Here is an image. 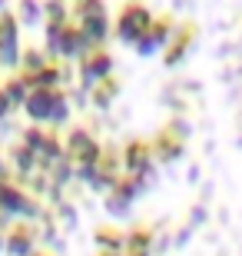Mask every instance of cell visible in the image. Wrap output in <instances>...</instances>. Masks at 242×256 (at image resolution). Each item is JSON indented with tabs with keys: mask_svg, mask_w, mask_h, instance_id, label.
Returning a JSON list of instances; mask_svg holds the SVG:
<instances>
[{
	"mask_svg": "<svg viewBox=\"0 0 242 256\" xmlns=\"http://www.w3.org/2000/svg\"><path fill=\"white\" fill-rule=\"evenodd\" d=\"M20 110L30 116V124L60 126V124H66V116H70V100H66L63 86H56V90L30 86V94H27V100H23Z\"/></svg>",
	"mask_w": 242,
	"mask_h": 256,
	"instance_id": "6da1fadb",
	"label": "cell"
},
{
	"mask_svg": "<svg viewBox=\"0 0 242 256\" xmlns=\"http://www.w3.org/2000/svg\"><path fill=\"white\" fill-rule=\"evenodd\" d=\"M196 40H199V24L196 20H176V27L169 34L166 47L159 50V57H163V66L166 70H176L189 60V54L196 50Z\"/></svg>",
	"mask_w": 242,
	"mask_h": 256,
	"instance_id": "7a4b0ae2",
	"label": "cell"
},
{
	"mask_svg": "<svg viewBox=\"0 0 242 256\" xmlns=\"http://www.w3.org/2000/svg\"><path fill=\"white\" fill-rule=\"evenodd\" d=\"M149 20H153V10H149L143 0H126L120 7V14H116V24L110 27V37H116L120 44L133 47L136 37L149 27Z\"/></svg>",
	"mask_w": 242,
	"mask_h": 256,
	"instance_id": "3957f363",
	"label": "cell"
},
{
	"mask_svg": "<svg viewBox=\"0 0 242 256\" xmlns=\"http://www.w3.org/2000/svg\"><path fill=\"white\" fill-rule=\"evenodd\" d=\"M186 124H179V120H169L156 130V136L149 140V150H153V160L159 163H176L183 160V153H186Z\"/></svg>",
	"mask_w": 242,
	"mask_h": 256,
	"instance_id": "277c9868",
	"label": "cell"
},
{
	"mask_svg": "<svg viewBox=\"0 0 242 256\" xmlns=\"http://www.w3.org/2000/svg\"><path fill=\"white\" fill-rule=\"evenodd\" d=\"M173 27H176V17H173L169 10H163V14H153L149 27L143 30L140 37H136L133 50H136L140 57H156L159 50L166 47V40H169V34H173Z\"/></svg>",
	"mask_w": 242,
	"mask_h": 256,
	"instance_id": "5b68a950",
	"label": "cell"
},
{
	"mask_svg": "<svg viewBox=\"0 0 242 256\" xmlns=\"http://www.w3.org/2000/svg\"><path fill=\"white\" fill-rule=\"evenodd\" d=\"M0 213L13 216V220H33L37 216V203L23 193V186H17L7 176H0Z\"/></svg>",
	"mask_w": 242,
	"mask_h": 256,
	"instance_id": "8992f818",
	"label": "cell"
},
{
	"mask_svg": "<svg viewBox=\"0 0 242 256\" xmlns=\"http://www.w3.org/2000/svg\"><path fill=\"white\" fill-rule=\"evenodd\" d=\"M76 66H80L83 86H90V84H96V80H103V76H110L116 60H113V54L106 50V44H103V47H86L83 54L76 57Z\"/></svg>",
	"mask_w": 242,
	"mask_h": 256,
	"instance_id": "52a82bcc",
	"label": "cell"
},
{
	"mask_svg": "<svg viewBox=\"0 0 242 256\" xmlns=\"http://www.w3.org/2000/svg\"><path fill=\"white\" fill-rule=\"evenodd\" d=\"M100 150H103V146L83 130V126H73V130L66 133V140H63V153L73 163H80L83 170H93V163L100 160Z\"/></svg>",
	"mask_w": 242,
	"mask_h": 256,
	"instance_id": "ba28073f",
	"label": "cell"
},
{
	"mask_svg": "<svg viewBox=\"0 0 242 256\" xmlns=\"http://www.w3.org/2000/svg\"><path fill=\"white\" fill-rule=\"evenodd\" d=\"M20 24L17 17H13V10L3 7L0 10V66H7V70H13L20 60Z\"/></svg>",
	"mask_w": 242,
	"mask_h": 256,
	"instance_id": "9c48e42d",
	"label": "cell"
},
{
	"mask_svg": "<svg viewBox=\"0 0 242 256\" xmlns=\"http://www.w3.org/2000/svg\"><path fill=\"white\" fill-rule=\"evenodd\" d=\"M37 250V230L30 220H13L3 233V256H30Z\"/></svg>",
	"mask_w": 242,
	"mask_h": 256,
	"instance_id": "30bf717a",
	"label": "cell"
},
{
	"mask_svg": "<svg viewBox=\"0 0 242 256\" xmlns=\"http://www.w3.org/2000/svg\"><path fill=\"white\" fill-rule=\"evenodd\" d=\"M86 47H90V44H86L83 30L76 27V20H63V24H60V34H56V44H53V57L76 60Z\"/></svg>",
	"mask_w": 242,
	"mask_h": 256,
	"instance_id": "8fae6325",
	"label": "cell"
},
{
	"mask_svg": "<svg viewBox=\"0 0 242 256\" xmlns=\"http://www.w3.org/2000/svg\"><path fill=\"white\" fill-rule=\"evenodd\" d=\"M23 146L37 153V160L40 156H56V153H63V143L56 140V133L43 130L40 124H30L27 130H23Z\"/></svg>",
	"mask_w": 242,
	"mask_h": 256,
	"instance_id": "7c38bea8",
	"label": "cell"
},
{
	"mask_svg": "<svg viewBox=\"0 0 242 256\" xmlns=\"http://www.w3.org/2000/svg\"><path fill=\"white\" fill-rule=\"evenodd\" d=\"M149 160H153V150H149V140H143V136L126 140V146L120 150V166L126 173H143Z\"/></svg>",
	"mask_w": 242,
	"mask_h": 256,
	"instance_id": "4fadbf2b",
	"label": "cell"
},
{
	"mask_svg": "<svg viewBox=\"0 0 242 256\" xmlns=\"http://www.w3.org/2000/svg\"><path fill=\"white\" fill-rule=\"evenodd\" d=\"M76 27L83 30V37L90 47H103L106 40H110V17H106V10L100 14H83V17H76Z\"/></svg>",
	"mask_w": 242,
	"mask_h": 256,
	"instance_id": "5bb4252c",
	"label": "cell"
},
{
	"mask_svg": "<svg viewBox=\"0 0 242 256\" xmlns=\"http://www.w3.org/2000/svg\"><path fill=\"white\" fill-rule=\"evenodd\" d=\"M90 90V100H93V106H100V110H106V106H113V100L123 94V80L116 74L103 76V80H96V84L86 86Z\"/></svg>",
	"mask_w": 242,
	"mask_h": 256,
	"instance_id": "9a60e30c",
	"label": "cell"
},
{
	"mask_svg": "<svg viewBox=\"0 0 242 256\" xmlns=\"http://www.w3.org/2000/svg\"><path fill=\"white\" fill-rule=\"evenodd\" d=\"M153 246V226H133L123 240V256H149Z\"/></svg>",
	"mask_w": 242,
	"mask_h": 256,
	"instance_id": "2e32d148",
	"label": "cell"
},
{
	"mask_svg": "<svg viewBox=\"0 0 242 256\" xmlns=\"http://www.w3.org/2000/svg\"><path fill=\"white\" fill-rule=\"evenodd\" d=\"M123 240H126V230L113 226V223H100V226L93 230L96 250H120V253H123Z\"/></svg>",
	"mask_w": 242,
	"mask_h": 256,
	"instance_id": "e0dca14e",
	"label": "cell"
},
{
	"mask_svg": "<svg viewBox=\"0 0 242 256\" xmlns=\"http://www.w3.org/2000/svg\"><path fill=\"white\" fill-rule=\"evenodd\" d=\"M13 17H17L20 27H37V24H43V0H17Z\"/></svg>",
	"mask_w": 242,
	"mask_h": 256,
	"instance_id": "ac0fdd59",
	"label": "cell"
},
{
	"mask_svg": "<svg viewBox=\"0 0 242 256\" xmlns=\"http://www.w3.org/2000/svg\"><path fill=\"white\" fill-rule=\"evenodd\" d=\"M0 90L10 96V104H13V106H23V100H27V94H30V86L23 84V76H20V74L7 76V80L0 84Z\"/></svg>",
	"mask_w": 242,
	"mask_h": 256,
	"instance_id": "d6986e66",
	"label": "cell"
},
{
	"mask_svg": "<svg viewBox=\"0 0 242 256\" xmlns=\"http://www.w3.org/2000/svg\"><path fill=\"white\" fill-rule=\"evenodd\" d=\"M47 64V50H37V47H27V50H20V74H37L40 66Z\"/></svg>",
	"mask_w": 242,
	"mask_h": 256,
	"instance_id": "ffe728a7",
	"label": "cell"
},
{
	"mask_svg": "<svg viewBox=\"0 0 242 256\" xmlns=\"http://www.w3.org/2000/svg\"><path fill=\"white\" fill-rule=\"evenodd\" d=\"M13 160H17V170H33V160H37V153L33 150H27V146H23V143H20V146H13Z\"/></svg>",
	"mask_w": 242,
	"mask_h": 256,
	"instance_id": "44dd1931",
	"label": "cell"
},
{
	"mask_svg": "<svg viewBox=\"0 0 242 256\" xmlns=\"http://www.w3.org/2000/svg\"><path fill=\"white\" fill-rule=\"evenodd\" d=\"M13 110H17V106L10 104V96H7V94H3V90H0V120H7V116H10V114H13Z\"/></svg>",
	"mask_w": 242,
	"mask_h": 256,
	"instance_id": "7402d4cb",
	"label": "cell"
},
{
	"mask_svg": "<svg viewBox=\"0 0 242 256\" xmlns=\"http://www.w3.org/2000/svg\"><path fill=\"white\" fill-rule=\"evenodd\" d=\"M96 256H123L120 250H96Z\"/></svg>",
	"mask_w": 242,
	"mask_h": 256,
	"instance_id": "603a6c76",
	"label": "cell"
},
{
	"mask_svg": "<svg viewBox=\"0 0 242 256\" xmlns=\"http://www.w3.org/2000/svg\"><path fill=\"white\" fill-rule=\"evenodd\" d=\"M30 256H53V253H50V250H43V246H37V250H33Z\"/></svg>",
	"mask_w": 242,
	"mask_h": 256,
	"instance_id": "cb8c5ba5",
	"label": "cell"
},
{
	"mask_svg": "<svg viewBox=\"0 0 242 256\" xmlns=\"http://www.w3.org/2000/svg\"><path fill=\"white\" fill-rule=\"evenodd\" d=\"M0 176H7V160H3V153H0Z\"/></svg>",
	"mask_w": 242,
	"mask_h": 256,
	"instance_id": "d4e9b609",
	"label": "cell"
},
{
	"mask_svg": "<svg viewBox=\"0 0 242 256\" xmlns=\"http://www.w3.org/2000/svg\"><path fill=\"white\" fill-rule=\"evenodd\" d=\"M0 256H3V233H0Z\"/></svg>",
	"mask_w": 242,
	"mask_h": 256,
	"instance_id": "484cf974",
	"label": "cell"
},
{
	"mask_svg": "<svg viewBox=\"0 0 242 256\" xmlns=\"http://www.w3.org/2000/svg\"><path fill=\"white\" fill-rule=\"evenodd\" d=\"M7 4H10V0H0V10H3V7H7Z\"/></svg>",
	"mask_w": 242,
	"mask_h": 256,
	"instance_id": "4316f807",
	"label": "cell"
}]
</instances>
